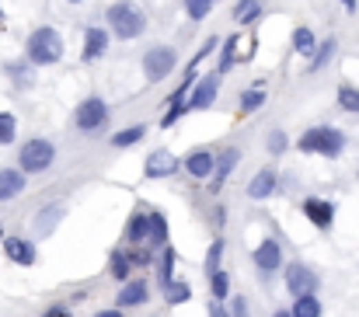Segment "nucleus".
I'll list each match as a JSON object with an SVG mask.
<instances>
[{
    "label": "nucleus",
    "instance_id": "1",
    "mask_svg": "<svg viewBox=\"0 0 359 317\" xmlns=\"http://www.w3.org/2000/svg\"><path fill=\"white\" fill-rule=\"evenodd\" d=\"M63 60V39L56 28H39L28 39V63H60Z\"/></svg>",
    "mask_w": 359,
    "mask_h": 317
},
{
    "label": "nucleus",
    "instance_id": "2",
    "mask_svg": "<svg viewBox=\"0 0 359 317\" xmlns=\"http://www.w3.org/2000/svg\"><path fill=\"white\" fill-rule=\"evenodd\" d=\"M109 25H112V32H116L119 39H136V35H143L146 18H143V11H140L136 4H129V0H119V4L109 8Z\"/></svg>",
    "mask_w": 359,
    "mask_h": 317
},
{
    "label": "nucleus",
    "instance_id": "3",
    "mask_svg": "<svg viewBox=\"0 0 359 317\" xmlns=\"http://www.w3.org/2000/svg\"><path fill=\"white\" fill-rule=\"evenodd\" d=\"M303 153H325V157H338L345 150V136L331 126H318V129H307L296 143Z\"/></svg>",
    "mask_w": 359,
    "mask_h": 317
},
{
    "label": "nucleus",
    "instance_id": "4",
    "mask_svg": "<svg viewBox=\"0 0 359 317\" xmlns=\"http://www.w3.org/2000/svg\"><path fill=\"white\" fill-rule=\"evenodd\" d=\"M53 157H56V150H53L49 140H32V143L21 146V171L39 175V171H45L49 164H53Z\"/></svg>",
    "mask_w": 359,
    "mask_h": 317
},
{
    "label": "nucleus",
    "instance_id": "5",
    "mask_svg": "<svg viewBox=\"0 0 359 317\" xmlns=\"http://www.w3.org/2000/svg\"><path fill=\"white\" fill-rule=\"evenodd\" d=\"M175 49H168V45H153L146 56H143V77L146 80H164L171 70H175Z\"/></svg>",
    "mask_w": 359,
    "mask_h": 317
},
{
    "label": "nucleus",
    "instance_id": "6",
    "mask_svg": "<svg viewBox=\"0 0 359 317\" xmlns=\"http://www.w3.org/2000/svg\"><path fill=\"white\" fill-rule=\"evenodd\" d=\"M105 122H109V105L105 101H101V98L80 101V109H77V129L80 133H98Z\"/></svg>",
    "mask_w": 359,
    "mask_h": 317
},
{
    "label": "nucleus",
    "instance_id": "7",
    "mask_svg": "<svg viewBox=\"0 0 359 317\" xmlns=\"http://www.w3.org/2000/svg\"><path fill=\"white\" fill-rule=\"evenodd\" d=\"M286 289L293 296H311L318 289V276L307 269V265H300V261H293V265L286 269Z\"/></svg>",
    "mask_w": 359,
    "mask_h": 317
},
{
    "label": "nucleus",
    "instance_id": "8",
    "mask_svg": "<svg viewBox=\"0 0 359 317\" xmlns=\"http://www.w3.org/2000/svg\"><path fill=\"white\" fill-rule=\"evenodd\" d=\"M175 171H178V161H175L171 150H153L146 157V178H168Z\"/></svg>",
    "mask_w": 359,
    "mask_h": 317
},
{
    "label": "nucleus",
    "instance_id": "9",
    "mask_svg": "<svg viewBox=\"0 0 359 317\" xmlns=\"http://www.w3.org/2000/svg\"><path fill=\"white\" fill-rule=\"evenodd\" d=\"M254 265H259L262 272H276L283 265V248L276 241H262L259 248H254Z\"/></svg>",
    "mask_w": 359,
    "mask_h": 317
},
{
    "label": "nucleus",
    "instance_id": "10",
    "mask_svg": "<svg viewBox=\"0 0 359 317\" xmlns=\"http://www.w3.org/2000/svg\"><path fill=\"white\" fill-rule=\"evenodd\" d=\"M105 49H109V32H105V28H87L84 49H80V60H84V63H94Z\"/></svg>",
    "mask_w": 359,
    "mask_h": 317
},
{
    "label": "nucleus",
    "instance_id": "11",
    "mask_svg": "<svg viewBox=\"0 0 359 317\" xmlns=\"http://www.w3.org/2000/svg\"><path fill=\"white\" fill-rule=\"evenodd\" d=\"M217 80H220L217 74L199 80V87H195V91H192V98H188V109H192V112H199V109H210V105L217 101Z\"/></svg>",
    "mask_w": 359,
    "mask_h": 317
},
{
    "label": "nucleus",
    "instance_id": "12",
    "mask_svg": "<svg viewBox=\"0 0 359 317\" xmlns=\"http://www.w3.org/2000/svg\"><path fill=\"white\" fill-rule=\"evenodd\" d=\"M303 213H307V220H311L314 227H321V230H328L331 220H335V209H331V202H325V199H307V202H303Z\"/></svg>",
    "mask_w": 359,
    "mask_h": 317
},
{
    "label": "nucleus",
    "instance_id": "13",
    "mask_svg": "<svg viewBox=\"0 0 359 317\" xmlns=\"http://www.w3.org/2000/svg\"><path fill=\"white\" fill-rule=\"evenodd\" d=\"M272 192H276V171L272 168H262L259 175L248 182V195L251 199H269Z\"/></svg>",
    "mask_w": 359,
    "mask_h": 317
},
{
    "label": "nucleus",
    "instance_id": "14",
    "mask_svg": "<svg viewBox=\"0 0 359 317\" xmlns=\"http://www.w3.org/2000/svg\"><path fill=\"white\" fill-rule=\"evenodd\" d=\"M185 171H188L192 178H206V175L213 171V153H210V150H192V153L185 157Z\"/></svg>",
    "mask_w": 359,
    "mask_h": 317
},
{
    "label": "nucleus",
    "instance_id": "15",
    "mask_svg": "<svg viewBox=\"0 0 359 317\" xmlns=\"http://www.w3.org/2000/svg\"><path fill=\"white\" fill-rule=\"evenodd\" d=\"M21 188H25V175H21V171H14V168H0V202L14 199Z\"/></svg>",
    "mask_w": 359,
    "mask_h": 317
},
{
    "label": "nucleus",
    "instance_id": "16",
    "mask_svg": "<svg viewBox=\"0 0 359 317\" xmlns=\"http://www.w3.org/2000/svg\"><path fill=\"white\" fill-rule=\"evenodd\" d=\"M4 254L11 261H18V265H32V261H35V248L28 241H21V237H8L4 241Z\"/></svg>",
    "mask_w": 359,
    "mask_h": 317
},
{
    "label": "nucleus",
    "instance_id": "17",
    "mask_svg": "<svg viewBox=\"0 0 359 317\" xmlns=\"http://www.w3.org/2000/svg\"><path fill=\"white\" fill-rule=\"evenodd\" d=\"M265 84H254V91H244L241 94V116H251L254 109H262L265 105V91H262Z\"/></svg>",
    "mask_w": 359,
    "mask_h": 317
},
{
    "label": "nucleus",
    "instance_id": "18",
    "mask_svg": "<svg viewBox=\"0 0 359 317\" xmlns=\"http://www.w3.org/2000/svg\"><path fill=\"white\" fill-rule=\"evenodd\" d=\"M126 237H129L133 244H140V241H150V217L136 213V217L129 220V230H126Z\"/></svg>",
    "mask_w": 359,
    "mask_h": 317
},
{
    "label": "nucleus",
    "instance_id": "19",
    "mask_svg": "<svg viewBox=\"0 0 359 317\" xmlns=\"http://www.w3.org/2000/svg\"><path fill=\"white\" fill-rule=\"evenodd\" d=\"M146 300V283H126L122 293H119V307H133V303H143Z\"/></svg>",
    "mask_w": 359,
    "mask_h": 317
},
{
    "label": "nucleus",
    "instance_id": "20",
    "mask_svg": "<svg viewBox=\"0 0 359 317\" xmlns=\"http://www.w3.org/2000/svg\"><path fill=\"white\" fill-rule=\"evenodd\" d=\"M293 49L300 52V56H311L314 52V32L311 28H296L293 32Z\"/></svg>",
    "mask_w": 359,
    "mask_h": 317
},
{
    "label": "nucleus",
    "instance_id": "21",
    "mask_svg": "<svg viewBox=\"0 0 359 317\" xmlns=\"http://www.w3.org/2000/svg\"><path fill=\"white\" fill-rule=\"evenodd\" d=\"M293 317H321V303H318L314 296H296Z\"/></svg>",
    "mask_w": 359,
    "mask_h": 317
},
{
    "label": "nucleus",
    "instance_id": "22",
    "mask_svg": "<svg viewBox=\"0 0 359 317\" xmlns=\"http://www.w3.org/2000/svg\"><path fill=\"white\" fill-rule=\"evenodd\" d=\"M143 136H146V126H129V129L116 133V136H112V143H116V146H133V143H140Z\"/></svg>",
    "mask_w": 359,
    "mask_h": 317
},
{
    "label": "nucleus",
    "instance_id": "23",
    "mask_svg": "<svg viewBox=\"0 0 359 317\" xmlns=\"http://www.w3.org/2000/svg\"><path fill=\"white\" fill-rule=\"evenodd\" d=\"M168 241V220L161 213H150V244H164Z\"/></svg>",
    "mask_w": 359,
    "mask_h": 317
},
{
    "label": "nucleus",
    "instance_id": "24",
    "mask_svg": "<svg viewBox=\"0 0 359 317\" xmlns=\"http://www.w3.org/2000/svg\"><path fill=\"white\" fill-rule=\"evenodd\" d=\"M237 45H241V35H230L227 45H224V56H220V74H227L237 63Z\"/></svg>",
    "mask_w": 359,
    "mask_h": 317
},
{
    "label": "nucleus",
    "instance_id": "25",
    "mask_svg": "<svg viewBox=\"0 0 359 317\" xmlns=\"http://www.w3.org/2000/svg\"><path fill=\"white\" fill-rule=\"evenodd\" d=\"M259 14H262V4H259V0H241V8L234 11V18H237L241 25L254 21V18H259Z\"/></svg>",
    "mask_w": 359,
    "mask_h": 317
},
{
    "label": "nucleus",
    "instance_id": "26",
    "mask_svg": "<svg viewBox=\"0 0 359 317\" xmlns=\"http://www.w3.org/2000/svg\"><path fill=\"white\" fill-rule=\"evenodd\" d=\"M14 133H18V122L11 112H0V146H8L14 143Z\"/></svg>",
    "mask_w": 359,
    "mask_h": 317
},
{
    "label": "nucleus",
    "instance_id": "27",
    "mask_svg": "<svg viewBox=\"0 0 359 317\" xmlns=\"http://www.w3.org/2000/svg\"><path fill=\"white\" fill-rule=\"evenodd\" d=\"M234 164H237V150H227V153H224V157H220V168H217V171H220V175H217V178H213V185H210V188H213V192H217V188H220V182H224V178H227V175H230V168H234Z\"/></svg>",
    "mask_w": 359,
    "mask_h": 317
},
{
    "label": "nucleus",
    "instance_id": "28",
    "mask_svg": "<svg viewBox=\"0 0 359 317\" xmlns=\"http://www.w3.org/2000/svg\"><path fill=\"white\" fill-rule=\"evenodd\" d=\"M338 105H342V109L345 112H359V91L356 87H338Z\"/></svg>",
    "mask_w": 359,
    "mask_h": 317
},
{
    "label": "nucleus",
    "instance_id": "29",
    "mask_svg": "<svg viewBox=\"0 0 359 317\" xmlns=\"http://www.w3.org/2000/svg\"><path fill=\"white\" fill-rule=\"evenodd\" d=\"M129 265H133V261H129L126 251H116V254H112V276H116V279H126V276H129Z\"/></svg>",
    "mask_w": 359,
    "mask_h": 317
},
{
    "label": "nucleus",
    "instance_id": "30",
    "mask_svg": "<svg viewBox=\"0 0 359 317\" xmlns=\"http://www.w3.org/2000/svg\"><path fill=\"white\" fill-rule=\"evenodd\" d=\"M164 296H168V303H185V300H188V286L171 279V283L164 286Z\"/></svg>",
    "mask_w": 359,
    "mask_h": 317
},
{
    "label": "nucleus",
    "instance_id": "31",
    "mask_svg": "<svg viewBox=\"0 0 359 317\" xmlns=\"http://www.w3.org/2000/svg\"><path fill=\"white\" fill-rule=\"evenodd\" d=\"M210 8H213V0H185V11H188V18H206L210 14Z\"/></svg>",
    "mask_w": 359,
    "mask_h": 317
},
{
    "label": "nucleus",
    "instance_id": "32",
    "mask_svg": "<svg viewBox=\"0 0 359 317\" xmlns=\"http://www.w3.org/2000/svg\"><path fill=\"white\" fill-rule=\"evenodd\" d=\"M220 254H224V241H213V248H210V254H206V272H210V276L220 272Z\"/></svg>",
    "mask_w": 359,
    "mask_h": 317
},
{
    "label": "nucleus",
    "instance_id": "33",
    "mask_svg": "<svg viewBox=\"0 0 359 317\" xmlns=\"http://www.w3.org/2000/svg\"><path fill=\"white\" fill-rule=\"evenodd\" d=\"M185 109H188V105H185V101H175V105H171V109H168V116L161 119V126H164V129H171V126H175V122L182 119V112H185Z\"/></svg>",
    "mask_w": 359,
    "mask_h": 317
},
{
    "label": "nucleus",
    "instance_id": "34",
    "mask_svg": "<svg viewBox=\"0 0 359 317\" xmlns=\"http://www.w3.org/2000/svg\"><path fill=\"white\" fill-rule=\"evenodd\" d=\"M331 52H335V42H325L321 49H318V56H314V63H311V70H321L328 60H331Z\"/></svg>",
    "mask_w": 359,
    "mask_h": 317
},
{
    "label": "nucleus",
    "instance_id": "35",
    "mask_svg": "<svg viewBox=\"0 0 359 317\" xmlns=\"http://www.w3.org/2000/svg\"><path fill=\"white\" fill-rule=\"evenodd\" d=\"M227 283H230V279H227V272H213V296H217V300H224V296H227Z\"/></svg>",
    "mask_w": 359,
    "mask_h": 317
},
{
    "label": "nucleus",
    "instance_id": "36",
    "mask_svg": "<svg viewBox=\"0 0 359 317\" xmlns=\"http://www.w3.org/2000/svg\"><path fill=\"white\" fill-rule=\"evenodd\" d=\"M171 269H175V251L168 248V251H164V265H161V283H164V286L171 283Z\"/></svg>",
    "mask_w": 359,
    "mask_h": 317
},
{
    "label": "nucleus",
    "instance_id": "37",
    "mask_svg": "<svg viewBox=\"0 0 359 317\" xmlns=\"http://www.w3.org/2000/svg\"><path fill=\"white\" fill-rule=\"evenodd\" d=\"M269 150H272V153H283V150H286V133H279V129L269 133Z\"/></svg>",
    "mask_w": 359,
    "mask_h": 317
},
{
    "label": "nucleus",
    "instance_id": "38",
    "mask_svg": "<svg viewBox=\"0 0 359 317\" xmlns=\"http://www.w3.org/2000/svg\"><path fill=\"white\" fill-rule=\"evenodd\" d=\"M230 317H248V303H244L241 296L234 300V310H230Z\"/></svg>",
    "mask_w": 359,
    "mask_h": 317
},
{
    "label": "nucleus",
    "instance_id": "39",
    "mask_svg": "<svg viewBox=\"0 0 359 317\" xmlns=\"http://www.w3.org/2000/svg\"><path fill=\"white\" fill-rule=\"evenodd\" d=\"M129 261H133V265H146L150 254H146V251H129Z\"/></svg>",
    "mask_w": 359,
    "mask_h": 317
},
{
    "label": "nucleus",
    "instance_id": "40",
    "mask_svg": "<svg viewBox=\"0 0 359 317\" xmlns=\"http://www.w3.org/2000/svg\"><path fill=\"white\" fill-rule=\"evenodd\" d=\"M42 317H70V310H63V307H49Z\"/></svg>",
    "mask_w": 359,
    "mask_h": 317
},
{
    "label": "nucleus",
    "instance_id": "41",
    "mask_svg": "<svg viewBox=\"0 0 359 317\" xmlns=\"http://www.w3.org/2000/svg\"><path fill=\"white\" fill-rule=\"evenodd\" d=\"M98 317H122V310H105V314H98Z\"/></svg>",
    "mask_w": 359,
    "mask_h": 317
},
{
    "label": "nucleus",
    "instance_id": "42",
    "mask_svg": "<svg viewBox=\"0 0 359 317\" xmlns=\"http://www.w3.org/2000/svg\"><path fill=\"white\" fill-rule=\"evenodd\" d=\"M342 4H345V11H356V0H342Z\"/></svg>",
    "mask_w": 359,
    "mask_h": 317
},
{
    "label": "nucleus",
    "instance_id": "43",
    "mask_svg": "<svg viewBox=\"0 0 359 317\" xmlns=\"http://www.w3.org/2000/svg\"><path fill=\"white\" fill-rule=\"evenodd\" d=\"M272 317H293V314H286V310H276V314H272Z\"/></svg>",
    "mask_w": 359,
    "mask_h": 317
}]
</instances>
